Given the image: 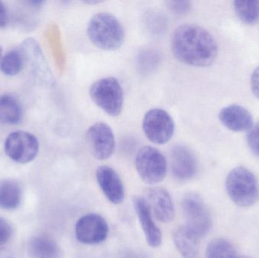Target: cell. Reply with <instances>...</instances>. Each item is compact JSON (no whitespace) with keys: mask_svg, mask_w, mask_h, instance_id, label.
<instances>
[{"mask_svg":"<svg viewBox=\"0 0 259 258\" xmlns=\"http://www.w3.org/2000/svg\"><path fill=\"white\" fill-rule=\"evenodd\" d=\"M12 236V228L10 224L0 218V245L6 244Z\"/></svg>","mask_w":259,"mask_h":258,"instance_id":"obj_25","label":"cell"},{"mask_svg":"<svg viewBox=\"0 0 259 258\" xmlns=\"http://www.w3.org/2000/svg\"><path fill=\"white\" fill-rule=\"evenodd\" d=\"M238 258H252V257H249V256H241V257H238Z\"/></svg>","mask_w":259,"mask_h":258,"instance_id":"obj_31","label":"cell"},{"mask_svg":"<svg viewBox=\"0 0 259 258\" xmlns=\"http://www.w3.org/2000/svg\"><path fill=\"white\" fill-rule=\"evenodd\" d=\"M137 174L147 184H157L164 180L167 174V160L164 154L152 146L140 148L135 159Z\"/></svg>","mask_w":259,"mask_h":258,"instance_id":"obj_6","label":"cell"},{"mask_svg":"<svg viewBox=\"0 0 259 258\" xmlns=\"http://www.w3.org/2000/svg\"><path fill=\"white\" fill-rule=\"evenodd\" d=\"M134 206L146 237V242L152 248H158L161 245L162 235L153 220V215L143 197L134 198Z\"/></svg>","mask_w":259,"mask_h":258,"instance_id":"obj_14","label":"cell"},{"mask_svg":"<svg viewBox=\"0 0 259 258\" xmlns=\"http://www.w3.org/2000/svg\"><path fill=\"white\" fill-rule=\"evenodd\" d=\"M87 140L96 159H109L115 149V139L112 128L103 122L93 124L87 132Z\"/></svg>","mask_w":259,"mask_h":258,"instance_id":"obj_10","label":"cell"},{"mask_svg":"<svg viewBox=\"0 0 259 258\" xmlns=\"http://www.w3.org/2000/svg\"><path fill=\"white\" fill-rule=\"evenodd\" d=\"M9 16L6 6L0 2V27H5L8 24Z\"/></svg>","mask_w":259,"mask_h":258,"instance_id":"obj_27","label":"cell"},{"mask_svg":"<svg viewBox=\"0 0 259 258\" xmlns=\"http://www.w3.org/2000/svg\"><path fill=\"white\" fill-rule=\"evenodd\" d=\"M122 258H149L144 253L140 251H130L127 254H124Z\"/></svg>","mask_w":259,"mask_h":258,"instance_id":"obj_28","label":"cell"},{"mask_svg":"<svg viewBox=\"0 0 259 258\" xmlns=\"http://www.w3.org/2000/svg\"><path fill=\"white\" fill-rule=\"evenodd\" d=\"M22 192L19 184L15 180L0 182V207L7 210L17 209L21 201Z\"/></svg>","mask_w":259,"mask_h":258,"instance_id":"obj_18","label":"cell"},{"mask_svg":"<svg viewBox=\"0 0 259 258\" xmlns=\"http://www.w3.org/2000/svg\"><path fill=\"white\" fill-rule=\"evenodd\" d=\"M234 11L238 18L246 24H254L259 20L258 0H237L234 2Z\"/></svg>","mask_w":259,"mask_h":258,"instance_id":"obj_20","label":"cell"},{"mask_svg":"<svg viewBox=\"0 0 259 258\" xmlns=\"http://www.w3.org/2000/svg\"><path fill=\"white\" fill-rule=\"evenodd\" d=\"M0 258H15V257L9 250L0 248Z\"/></svg>","mask_w":259,"mask_h":258,"instance_id":"obj_29","label":"cell"},{"mask_svg":"<svg viewBox=\"0 0 259 258\" xmlns=\"http://www.w3.org/2000/svg\"><path fill=\"white\" fill-rule=\"evenodd\" d=\"M166 4L172 12L178 15L187 13L191 8V3L189 1H169Z\"/></svg>","mask_w":259,"mask_h":258,"instance_id":"obj_24","label":"cell"},{"mask_svg":"<svg viewBox=\"0 0 259 258\" xmlns=\"http://www.w3.org/2000/svg\"><path fill=\"white\" fill-rule=\"evenodd\" d=\"M91 42L101 49L114 51L121 48L124 42V30L118 18L106 12L94 15L88 27Z\"/></svg>","mask_w":259,"mask_h":258,"instance_id":"obj_2","label":"cell"},{"mask_svg":"<svg viewBox=\"0 0 259 258\" xmlns=\"http://www.w3.org/2000/svg\"><path fill=\"white\" fill-rule=\"evenodd\" d=\"M221 123L234 132L248 131L253 124V118L248 109L240 105H231L219 112Z\"/></svg>","mask_w":259,"mask_h":258,"instance_id":"obj_15","label":"cell"},{"mask_svg":"<svg viewBox=\"0 0 259 258\" xmlns=\"http://www.w3.org/2000/svg\"><path fill=\"white\" fill-rule=\"evenodd\" d=\"M181 208L186 227L199 239L206 236L212 227V218L202 197L196 192H188L183 197Z\"/></svg>","mask_w":259,"mask_h":258,"instance_id":"obj_5","label":"cell"},{"mask_svg":"<svg viewBox=\"0 0 259 258\" xmlns=\"http://www.w3.org/2000/svg\"><path fill=\"white\" fill-rule=\"evenodd\" d=\"M152 215L161 223H170L175 218L173 200L166 189L154 187L146 189L145 197Z\"/></svg>","mask_w":259,"mask_h":258,"instance_id":"obj_12","label":"cell"},{"mask_svg":"<svg viewBox=\"0 0 259 258\" xmlns=\"http://www.w3.org/2000/svg\"><path fill=\"white\" fill-rule=\"evenodd\" d=\"M246 142L252 152L259 158V123L254 124L248 130Z\"/></svg>","mask_w":259,"mask_h":258,"instance_id":"obj_23","label":"cell"},{"mask_svg":"<svg viewBox=\"0 0 259 258\" xmlns=\"http://www.w3.org/2000/svg\"><path fill=\"white\" fill-rule=\"evenodd\" d=\"M225 186L228 196L239 207H251L258 201V179L245 167L231 170L227 176Z\"/></svg>","mask_w":259,"mask_h":258,"instance_id":"obj_3","label":"cell"},{"mask_svg":"<svg viewBox=\"0 0 259 258\" xmlns=\"http://www.w3.org/2000/svg\"><path fill=\"white\" fill-rule=\"evenodd\" d=\"M109 226L104 218L97 214H88L80 218L75 225L77 241L85 245L104 242L109 235Z\"/></svg>","mask_w":259,"mask_h":258,"instance_id":"obj_9","label":"cell"},{"mask_svg":"<svg viewBox=\"0 0 259 258\" xmlns=\"http://www.w3.org/2000/svg\"><path fill=\"white\" fill-rule=\"evenodd\" d=\"M173 240L183 257L199 258V238L186 226L174 230Z\"/></svg>","mask_w":259,"mask_h":258,"instance_id":"obj_16","label":"cell"},{"mask_svg":"<svg viewBox=\"0 0 259 258\" xmlns=\"http://www.w3.org/2000/svg\"><path fill=\"white\" fill-rule=\"evenodd\" d=\"M2 53H3V49H2V47L0 46V62H1Z\"/></svg>","mask_w":259,"mask_h":258,"instance_id":"obj_30","label":"cell"},{"mask_svg":"<svg viewBox=\"0 0 259 258\" xmlns=\"http://www.w3.org/2000/svg\"><path fill=\"white\" fill-rule=\"evenodd\" d=\"M205 258H238L234 245L225 239H214L206 248Z\"/></svg>","mask_w":259,"mask_h":258,"instance_id":"obj_21","label":"cell"},{"mask_svg":"<svg viewBox=\"0 0 259 258\" xmlns=\"http://www.w3.org/2000/svg\"><path fill=\"white\" fill-rule=\"evenodd\" d=\"M39 151V142L36 136L25 131L11 133L5 142V151L14 162L26 164L36 158Z\"/></svg>","mask_w":259,"mask_h":258,"instance_id":"obj_8","label":"cell"},{"mask_svg":"<svg viewBox=\"0 0 259 258\" xmlns=\"http://www.w3.org/2000/svg\"><path fill=\"white\" fill-rule=\"evenodd\" d=\"M96 177L102 192L112 204H119L124 199V187L118 173L109 166L97 169Z\"/></svg>","mask_w":259,"mask_h":258,"instance_id":"obj_13","label":"cell"},{"mask_svg":"<svg viewBox=\"0 0 259 258\" xmlns=\"http://www.w3.org/2000/svg\"><path fill=\"white\" fill-rule=\"evenodd\" d=\"M172 174L178 181H187L195 177L198 170L197 160L190 148L176 145L170 151Z\"/></svg>","mask_w":259,"mask_h":258,"instance_id":"obj_11","label":"cell"},{"mask_svg":"<svg viewBox=\"0 0 259 258\" xmlns=\"http://www.w3.org/2000/svg\"><path fill=\"white\" fill-rule=\"evenodd\" d=\"M22 119V107L13 95H0V122L18 124Z\"/></svg>","mask_w":259,"mask_h":258,"instance_id":"obj_17","label":"cell"},{"mask_svg":"<svg viewBox=\"0 0 259 258\" xmlns=\"http://www.w3.org/2000/svg\"><path fill=\"white\" fill-rule=\"evenodd\" d=\"M28 253L31 258H57L59 250L54 241L44 236H37L29 242Z\"/></svg>","mask_w":259,"mask_h":258,"instance_id":"obj_19","label":"cell"},{"mask_svg":"<svg viewBox=\"0 0 259 258\" xmlns=\"http://www.w3.org/2000/svg\"><path fill=\"white\" fill-rule=\"evenodd\" d=\"M24 58L21 50L9 51L0 62L2 72L6 75L15 76L19 74L24 67Z\"/></svg>","mask_w":259,"mask_h":258,"instance_id":"obj_22","label":"cell"},{"mask_svg":"<svg viewBox=\"0 0 259 258\" xmlns=\"http://www.w3.org/2000/svg\"><path fill=\"white\" fill-rule=\"evenodd\" d=\"M143 130L146 138L152 143L163 145L173 137L175 124L173 118L166 111L153 109L143 118Z\"/></svg>","mask_w":259,"mask_h":258,"instance_id":"obj_7","label":"cell"},{"mask_svg":"<svg viewBox=\"0 0 259 258\" xmlns=\"http://www.w3.org/2000/svg\"><path fill=\"white\" fill-rule=\"evenodd\" d=\"M90 95L94 102L110 116H118L122 112L124 92L121 83L115 77L97 80L91 86Z\"/></svg>","mask_w":259,"mask_h":258,"instance_id":"obj_4","label":"cell"},{"mask_svg":"<svg viewBox=\"0 0 259 258\" xmlns=\"http://www.w3.org/2000/svg\"><path fill=\"white\" fill-rule=\"evenodd\" d=\"M171 51L180 62L202 68L214 63L219 47L214 36L203 27L184 24L172 36Z\"/></svg>","mask_w":259,"mask_h":258,"instance_id":"obj_1","label":"cell"},{"mask_svg":"<svg viewBox=\"0 0 259 258\" xmlns=\"http://www.w3.org/2000/svg\"><path fill=\"white\" fill-rule=\"evenodd\" d=\"M251 88L254 95L259 99V66L255 68L251 76Z\"/></svg>","mask_w":259,"mask_h":258,"instance_id":"obj_26","label":"cell"}]
</instances>
